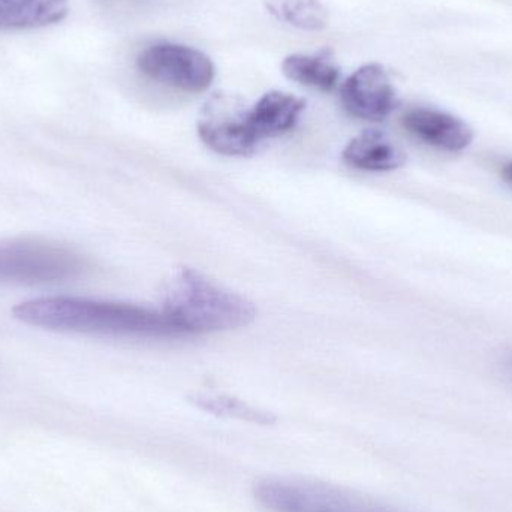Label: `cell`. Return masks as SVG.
Listing matches in <instances>:
<instances>
[{"mask_svg":"<svg viewBox=\"0 0 512 512\" xmlns=\"http://www.w3.org/2000/svg\"><path fill=\"white\" fill-rule=\"evenodd\" d=\"M12 315L23 324L62 333L143 339L183 336L162 312L135 304L89 298H33L17 304Z\"/></svg>","mask_w":512,"mask_h":512,"instance_id":"cell-1","label":"cell"},{"mask_svg":"<svg viewBox=\"0 0 512 512\" xmlns=\"http://www.w3.org/2000/svg\"><path fill=\"white\" fill-rule=\"evenodd\" d=\"M162 303V313L182 334L237 330L252 324L256 316L248 298L188 267L167 283Z\"/></svg>","mask_w":512,"mask_h":512,"instance_id":"cell-2","label":"cell"},{"mask_svg":"<svg viewBox=\"0 0 512 512\" xmlns=\"http://www.w3.org/2000/svg\"><path fill=\"white\" fill-rule=\"evenodd\" d=\"M255 498L268 512H396L348 490L298 478H267Z\"/></svg>","mask_w":512,"mask_h":512,"instance_id":"cell-3","label":"cell"},{"mask_svg":"<svg viewBox=\"0 0 512 512\" xmlns=\"http://www.w3.org/2000/svg\"><path fill=\"white\" fill-rule=\"evenodd\" d=\"M83 271L80 255L62 246L39 242L0 245V282L3 283L65 282Z\"/></svg>","mask_w":512,"mask_h":512,"instance_id":"cell-4","label":"cell"},{"mask_svg":"<svg viewBox=\"0 0 512 512\" xmlns=\"http://www.w3.org/2000/svg\"><path fill=\"white\" fill-rule=\"evenodd\" d=\"M141 74L182 92H204L215 78V66L203 51L179 44L150 45L137 59Z\"/></svg>","mask_w":512,"mask_h":512,"instance_id":"cell-5","label":"cell"},{"mask_svg":"<svg viewBox=\"0 0 512 512\" xmlns=\"http://www.w3.org/2000/svg\"><path fill=\"white\" fill-rule=\"evenodd\" d=\"M198 134L207 147L225 156L252 155L259 144L246 123V108L225 96L207 104V113L198 123Z\"/></svg>","mask_w":512,"mask_h":512,"instance_id":"cell-6","label":"cell"},{"mask_svg":"<svg viewBox=\"0 0 512 512\" xmlns=\"http://www.w3.org/2000/svg\"><path fill=\"white\" fill-rule=\"evenodd\" d=\"M340 98L349 114L369 122H382L399 104L387 71L378 63L357 69L343 83Z\"/></svg>","mask_w":512,"mask_h":512,"instance_id":"cell-7","label":"cell"},{"mask_svg":"<svg viewBox=\"0 0 512 512\" xmlns=\"http://www.w3.org/2000/svg\"><path fill=\"white\" fill-rule=\"evenodd\" d=\"M403 126L418 140L447 152L465 150L474 141V129L465 120L432 108L408 111Z\"/></svg>","mask_w":512,"mask_h":512,"instance_id":"cell-8","label":"cell"},{"mask_svg":"<svg viewBox=\"0 0 512 512\" xmlns=\"http://www.w3.org/2000/svg\"><path fill=\"white\" fill-rule=\"evenodd\" d=\"M306 102L283 92H268L246 110V123L256 140L279 137L294 129Z\"/></svg>","mask_w":512,"mask_h":512,"instance_id":"cell-9","label":"cell"},{"mask_svg":"<svg viewBox=\"0 0 512 512\" xmlns=\"http://www.w3.org/2000/svg\"><path fill=\"white\" fill-rule=\"evenodd\" d=\"M343 161L363 171H394L408 161L402 149L384 132L367 129L349 141L342 153Z\"/></svg>","mask_w":512,"mask_h":512,"instance_id":"cell-10","label":"cell"},{"mask_svg":"<svg viewBox=\"0 0 512 512\" xmlns=\"http://www.w3.org/2000/svg\"><path fill=\"white\" fill-rule=\"evenodd\" d=\"M68 0H0V32L41 29L68 14Z\"/></svg>","mask_w":512,"mask_h":512,"instance_id":"cell-11","label":"cell"},{"mask_svg":"<svg viewBox=\"0 0 512 512\" xmlns=\"http://www.w3.org/2000/svg\"><path fill=\"white\" fill-rule=\"evenodd\" d=\"M282 71L289 80L322 92L333 90L340 77L339 69L328 56L292 54L283 60Z\"/></svg>","mask_w":512,"mask_h":512,"instance_id":"cell-12","label":"cell"},{"mask_svg":"<svg viewBox=\"0 0 512 512\" xmlns=\"http://www.w3.org/2000/svg\"><path fill=\"white\" fill-rule=\"evenodd\" d=\"M277 20L301 30L316 32L328 24V11L319 0H265Z\"/></svg>","mask_w":512,"mask_h":512,"instance_id":"cell-13","label":"cell"},{"mask_svg":"<svg viewBox=\"0 0 512 512\" xmlns=\"http://www.w3.org/2000/svg\"><path fill=\"white\" fill-rule=\"evenodd\" d=\"M198 405L207 411L219 412V414L233 415V417L249 418V420H267V415L255 411L251 406L239 402V400L227 399V397H198Z\"/></svg>","mask_w":512,"mask_h":512,"instance_id":"cell-14","label":"cell"},{"mask_svg":"<svg viewBox=\"0 0 512 512\" xmlns=\"http://www.w3.org/2000/svg\"><path fill=\"white\" fill-rule=\"evenodd\" d=\"M502 176H504V179L512 185V161L507 165V167L504 168V171H502Z\"/></svg>","mask_w":512,"mask_h":512,"instance_id":"cell-15","label":"cell"},{"mask_svg":"<svg viewBox=\"0 0 512 512\" xmlns=\"http://www.w3.org/2000/svg\"><path fill=\"white\" fill-rule=\"evenodd\" d=\"M104 2H113V0H104Z\"/></svg>","mask_w":512,"mask_h":512,"instance_id":"cell-16","label":"cell"},{"mask_svg":"<svg viewBox=\"0 0 512 512\" xmlns=\"http://www.w3.org/2000/svg\"><path fill=\"white\" fill-rule=\"evenodd\" d=\"M510 366L512 367V357L510 358Z\"/></svg>","mask_w":512,"mask_h":512,"instance_id":"cell-17","label":"cell"}]
</instances>
